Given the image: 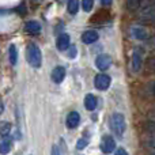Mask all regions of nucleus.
Wrapping results in <instances>:
<instances>
[{"instance_id": "1", "label": "nucleus", "mask_w": 155, "mask_h": 155, "mask_svg": "<svg viewBox=\"0 0 155 155\" xmlns=\"http://www.w3.org/2000/svg\"><path fill=\"white\" fill-rule=\"evenodd\" d=\"M26 59L29 61V64L34 68L41 67V61H42V54L41 51L35 44H30L26 49Z\"/></svg>"}, {"instance_id": "2", "label": "nucleus", "mask_w": 155, "mask_h": 155, "mask_svg": "<svg viewBox=\"0 0 155 155\" xmlns=\"http://www.w3.org/2000/svg\"><path fill=\"white\" fill-rule=\"evenodd\" d=\"M110 128L117 136H123L125 131V117L121 113H113L110 117Z\"/></svg>"}, {"instance_id": "3", "label": "nucleus", "mask_w": 155, "mask_h": 155, "mask_svg": "<svg viewBox=\"0 0 155 155\" xmlns=\"http://www.w3.org/2000/svg\"><path fill=\"white\" fill-rule=\"evenodd\" d=\"M143 54H144V51L142 48H135L134 52H132V59H131V68L134 72H137V71L142 68V63H143Z\"/></svg>"}, {"instance_id": "4", "label": "nucleus", "mask_w": 155, "mask_h": 155, "mask_svg": "<svg viewBox=\"0 0 155 155\" xmlns=\"http://www.w3.org/2000/svg\"><path fill=\"white\" fill-rule=\"evenodd\" d=\"M137 18L142 23H155V5L140 10Z\"/></svg>"}, {"instance_id": "5", "label": "nucleus", "mask_w": 155, "mask_h": 155, "mask_svg": "<svg viewBox=\"0 0 155 155\" xmlns=\"http://www.w3.org/2000/svg\"><path fill=\"white\" fill-rule=\"evenodd\" d=\"M110 82H112V79H110L109 75H106V74H98L95 76V79H94V86H95L97 90L105 91L109 88Z\"/></svg>"}, {"instance_id": "6", "label": "nucleus", "mask_w": 155, "mask_h": 155, "mask_svg": "<svg viewBox=\"0 0 155 155\" xmlns=\"http://www.w3.org/2000/svg\"><path fill=\"white\" fill-rule=\"evenodd\" d=\"M116 148V142L112 136L106 135V136L102 137V142H101V150L104 154H110L113 153Z\"/></svg>"}, {"instance_id": "7", "label": "nucleus", "mask_w": 155, "mask_h": 155, "mask_svg": "<svg viewBox=\"0 0 155 155\" xmlns=\"http://www.w3.org/2000/svg\"><path fill=\"white\" fill-rule=\"evenodd\" d=\"M110 64H112V59H110V56H107V54H99L95 59V67L101 71L107 70V68L110 67Z\"/></svg>"}, {"instance_id": "8", "label": "nucleus", "mask_w": 155, "mask_h": 155, "mask_svg": "<svg viewBox=\"0 0 155 155\" xmlns=\"http://www.w3.org/2000/svg\"><path fill=\"white\" fill-rule=\"evenodd\" d=\"M56 46L59 51H67L70 49V35L63 33L57 37V41H56Z\"/></svg>"}, {"instance_id": "9", "label": "nucleus", "mask_w": 155, "mask_h": 155, "mask_svg": "<svg viewBox=\"0 0 155 155\" xmlns=\"http://www.w3.org/2000/svg\"><path fill=\"white\" fill-rule=\"evenodd\" d=\"M131 35L134 38H136V40L143 41V40H147L148 33H147V30L143 29L142 26H134L131 29Z\"/></svg>"}, {"instance_id": "10", "label": "nucleus", "mask_w": 155, "mask_h": 155, "mask_svg": "<svg viewBox=\"0 0 155 155\" xmlns=\"http://www.w3.org/2000/svg\"><path fill=\"white\" fill-rule=\"evenodd\" d=\"M65 123H67L68 128H76V127L79 125V123H80L79 113H78V112H71L70 114L67 116V120H65Z\"/></svg>"}, {"instance_id": "11", "label": "nucleus", "mask_w": 155, "mask_h": 155, "mask_svg": "<svg viewBox=\"0 0 155 155\" xmlns=\"http://www.w3.org/2000/svg\"><path fill=\"white\" fill-rule=\"evenodd\" d=\"M52 80L54 83H61L63 79L65 78V68L64 67H56L52 71Z\"/></svg>"}, {"instance_id": "12", "label": "nucleus", "mask_w": 155, "mask_h": 155, "mask_svg": "<svg viewBox=\"0 0 155 155\" xmlns=\"http://www.w3.org/2000/svg\"><path fill=\"white\" fill-rule=\"evenodd\" d=\"M25 30L29 34H38L41 31V25L38 23L37 21H29L26 22V26H25Z\"/></svg>"}, {"instance_id": "13", "label": "nucleus", "mask_w": 155, "mask_h": 155, "mask_svg": "<svg viewBox=\"0 0 155 155\" xmlns=\"http://www.w3.org/2000/svg\"><path fill=\"white\" fill-rule=\"evenodd\" d=\"M98 40V33L93 31V30H88V31H84L82 34V41L84 44H93Z\"/></svg>"}, {"instance_id": "14", "label": "nucleus", "mask_w": 155, "mask_h": 155, "mask_svg": "<svg viewBox=\"0 0 155 155\" xmlns=\"http://www.w3.org/2000/svg\"><path fill=\"white\" fill-rule=\"evenodd\" d=\"M84 106L87 110H94L97 107V98L93 94H87L84 97Z\"/></svg>"}, {"instance_id": "15", "label": "nucleus", "mask_w": 155, "mask_h": 155, "mask_svg": "<svg viewBox=\"0 0 155 155\" xmlns=\"http://www.w3.org/2000/svg\"><path fill=\"white\" fill-rule=\"evenodd\" d=\"M10 150H11V139L8 136H4L2 139V143H0V151H2L3 155H5Z\"/></svg>"}, {"instance_id": "16", "label": "nucleus", "mask_w": 155, "mask_h": 155, "mask_svg": "<svg viewBox=\"0 0 155 155\" xmlns=\"http://www.w3.org/2000/svg\"><path fill=\"white\" fill-rule=\"evenodd\" d=\"M67 7H68V11H70V14H76L78 12V10H79V2L78 0H70L68 2V4H67Z\"/></svg>"}, {"instance_id": "17", "label": "nucleus", "mask_w": 155, "mask_h": 155, "mask_svg": "<svg viewBox=\"0 0 155 155\" xmlns=\"http://www.w3.org/2000/svg\"><path fill=\"white\" fill-rule=\"evenodd\" d=\"M8 53H10V61L11 64H16V60H18V53H16V48L15 45H11L8 49Z\"/></svg>"}, {"instance_id": "18", "label": "nucleus", "mask_w": 155, "mask_h": 155, "mask_svg": "<svg viewBox=\"0 0 155 155\" xmlns=\"http://www.w3.org/2000/svg\"><path fill=\"white\" fill-rule=\"evenodd\" d=\"M10 131H11V124H10V123H5V121H3V123L0 124V132H2L3 137L7 136V135L10 134Z\"/></svg>"}, {"instance_id": "19", "label": "nucleus", "mask_w": 155, "mask_h": 155, "mask_svg": "<svg viewBox=\"0 0 155 155\" xmlns=\"http://www.w3.org/2000/svg\"><path fill=\"white\" fill-rule=\"evenodd\" d=\"M146 129H147L148 132H151V134H155V121L154 120H150L146 123Z\"/></svg>"}, {"instance_id": "20", "label": "nucleus", "mask_w": 155, "mask_h": 155, "mask_svg": "<svg viewBox=\"0 0 155 155\" xmlns=\"http://www.w3.org/2000/svg\"><path fill=\"white\" fill-rule=\"evenodd\" d=\"M93 4L94 3L91 2V0H84V2L82 3V7H83V10L84 11H90L91 8H93Z\"/></svg>"}, {"instance_id": "21", "label": "nucleus", "mask_w": 155, "mask_h": 155, "mask_svg": "<svg viewBox=\"0 0 155 155\" xmlns=\"http://www.w3.org/2000/svg\"><path fill=\"white\" fill-rule=\"evenodd\" d=\"M86 146H87V140H86V139H79V142L76 143V148H78V150H83Z\"/></svg>"}, {"instance_id": "22", "label": "nucleus", "mask_w": 155, "mask_h": 155, "mask_svg": "<svg viewBox=\"0 0 155 155\" xmlns=\"http://www.w3.org/2000/svg\"><path fill=\"white\" fill-rule=\"evenodd\" d=\"M76 56V46H70V49H68V57L70 59H74V57Z\"/></svg>"}, {"instance_id": "23", "label": "nucleus", "mask_w": 155, "mask_h": 155, "mask_svg": "<svg viewBox=\"0 0 155 155\" xmlns=\"http://www.w3.org/2000/svg\"><path fill=\"white\" fill-rule=\"evenodd\" d=\"M147 65H148V68H150V70H153L154 72H155V57H151V59H148Z\"/></svg>"}, {"instance_id": "24", "label": "nucleus", "mask_w": 155, "mask_h": 155, "mask_svg": "<svg viewBox=\"0 0 155 155\" xmlns=\"http://www.w3.org/2000/svg\"><path fill=\"white\" fill-rule=\"evenodd\" d=\"M146 144H147L150 148H154V150H155V136L150 137V139H147V142H146Z\"/></svg>"}, {"instance_id": "25", "label": "nucleus", "mask_w": 155, "mask_h": 155, "mask_svg": "<svg viewBox=\"0 0 155 155\" xmlns=\"http://www.w3.org/2000/svg\"><path fill=\"white\" fill-rule=\"evenodd\" d=\"M147 46H148V48L155 49V35H153L151 38H148V40H147Z\"/></svg>"}, {"instance_id": "26", "label": "nucleus", "mask_w": 155, "mask_h": 155, "mask_svg": "<svg viewBox=\"0 0 155 155\" xmlns=\"http://www.w3.org/2000/svg\"><path fill=\"white\" fill-rule=\"evenodd\" d=\"M114 155H128V153H127L124 148H117V150H116V153H114Z\"/></svg>"}, {"instance_id": "27", "label": "nucleus", "mask_w": 155, "mask_h": 155, "mask_svg": "<svg viewBox=\"0 0 155 155\" xmlns=\"http://www.w3.org/2000/svg\"><path fill=\"white\" fill-rule=\"evenodd\" d=\"M150 93L155 97V82H154V83H151V86H150Z\"/></svg>"}, {"instance_id": "28", "label": "nucleus", "mask_w": 155, "mask_h": 155, "mask_svg": "<svg viewBox=\"0 0 155 155\" xmlns=\"http://www.w3.org/2000/svg\"><path fill=\"white\" fill-rule=\"evenodd\" d=\"M52 155H60V153H59V148L57 147H52Z\"/></svg>"}, {"instance_id": "29", "label": "nucleus", "mask_w": 155, "mask_h": 155, "mask_svg": "<svg viewBox=\"0 0 155 155\" xmlns=\"http://www.w3.org/2000/svg\"><path fill=\"white\" fill-rule=\"evenodd\" d=\"M153 113H155V105H154V107H153Z\"/></svg>"}, {"instance_id": "30", "label": "nucleus", "mask_w": 155, "mask_h": 155, "mask_svg": "<svg viewBox=\"0 0 155 155\" xmlns=\"http://www.w3.org/2000/svg\"><path fill=\"white\" fill-rule=\"evenodd\" d=\"M151 155H155V153H153V154H151Z\"/></svg>"}]
</instances>
